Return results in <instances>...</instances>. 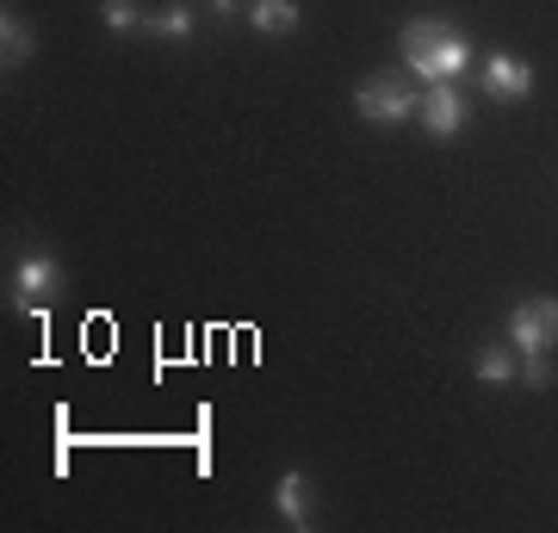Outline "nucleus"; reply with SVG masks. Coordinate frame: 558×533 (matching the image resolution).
Instances as JSON below:
<instances>
[{"mask_svg":"<svg viewBox=\"0 0 558 533\" xmlns=\"http://www.w3.org/2000/svg\"><path fill=\"white\" fill-rule=\"evenodd\" d=\"M398 44L410 57V75H422V81H459L472 69V38L453 32L447 20H410L398 32Z\"/></svg>","mask_w":558,"mask_h":533,"instance_id":"obj_1","label":"nucleus"},{"mask_svg":"<svg viewBox=\"0 0 558 533\" xmlns=\"http://www.w3.org/2000/svg\"><path fill=\"white\" fill-rule=\"evenodd\" d=\"M416 87L403 75H373V81H360L354 87V112L366 124H410L416 119Z\"/></svg>","mask_w":558,"mask_h":533,"instance_id":"obj_2","label":"nucleus"},{"mask_svg":"<svg viewBox=\"0 0 558 533\" xmlns=\"http://www.w3.org/2000/svg\"><path fill=\"white\" fill-rule=\"evenodd\" d=\"M509 348L553 354L558 348V298H521L515 311H509Z\"/></svg>","mask_w":558,"mask_h":533,"instance_id":"obj_3","label":"nucleus"},{"mask_svg":"<svg viewBox=\"0 0 558 533\" xmlns=\"http://www.w3.org/2000/svg\"><path fill=\"white\" fill-rule=\"evenodd\" d=\"M416 124L428 137H459L472 124V99L459 94L453 81H428V94L416 99Z\"/></svg>","mask_w":558,"mask_h":533,"instance_id":"obj_4","label":"nucleus"},{"mask_svg":"<svg viewBox=\"0 0 558 533\" xmlns=\"http://www.w3.org/2000/svg\"><path fill=\"white\" fill-rule=\"evenodd\" d=\"M13 298H20L25 311H38V304L62 298V261H57V255H44V249L20 255V267H13Z\"/></svg>","mask_w":558,"mask_h":533,"instance_id":"obj_5","label":"nucleus"},{"mask_svg":"<svg viewBox=\"0 0 558 533\" xmlns=\"http://www.w3.org/2000/svg\"><path fill=\"white\" fill-rule=\"evenodd\" d=\"M478 87L490 99H502V106H521V99L534 94V69H527L515 50H490L484 69H478Z\"/></svg>","mask_w":558,"mask_h":533,"instance_id":"obj_6","label":"nucleus"},{"mask_svg":"<svg viewBox=\"0 0 558 533\" xmlns=\"http://www.w3.org/2000/svg\"><path fill=\"white\" fill-rule=\"evenodd\" d=\"M274 509H279V521H286V528H299V533L317 528V490H311V477H304V472H279Z\"/></svg>","mask_w":558,"mask_h":533,"instance_id":"obj_7","label":"nucleus"},{"mask_svg":"<svg viewBox=\"0 0 558 533\" xmlns=\"http://www.w3.org/2000/svg\"><path fill=\"white\" fill-rule=\"evenodd\" d=\"M32 57H38V32H32V20H25V13H13V7H7V13H0V69L13 75V69H25Z\"/></svg>","mask_w":558,"mask_h":533,"instance_id":"obj_8","label":"nucleus"},{"mask_svg":"<svg viewBox=\"0 0 558 533\" xmlns=\"http://www.w3.org/2000/svg\"><path fill=\"white\" fill-rule=\"evenodd\" d=\"M193 25H199V13H193L186 0H168L161 13L143 20V32H149V38H168V44H186V38H193Z\"/></svg>","mask_w":558,"mask_h":533,"instance_id":"obj_9","label":"nucleus"},{"mask_svg":"<svg viewBox=\"0 0 558 533\" xmlns=\"http://www.w3.org/2000/svg\"><path fill=\"white\" fill-rule=\"evenodd\" d=\"M248 25H255V32H267V38L299 32V0H248Z\"/></svg>","mask_w":558,"mask_h":533,"instance_id":"obj_10","label":"nucleus"},{"mask_svg":"<svg viewBox=\"0 0 558 533\" xmlns=\"http://www.w3.org/2000/svg\"><path fill=\"white\" fill-rule=\"evenodd\" d=\"M472 373H478V385H515L521 360L509 354L502 341H484V348H478V360H472Z\"/></svg>","mask_w":558,"mask_h":533,"instance_id":"obj_11","label":"nucleus"},{"mask_svg":"<svg viewBox=\"0 0 558 533\" xmlns=\"http://www.w3.org/2000/svg\"><path fill=\"white\" fill-rule=\"evenodd\" d=\"M143 20H149V13H143L137 0H100V25L106 32H143Z\"/></svg>","mask_w":558,"mask_h":533,"instance_id":"obj_12","label":"nucleus"},{"mask_svg":"<svg viewBox=\"0 0 558 533\" xmlns=\"http://www.w3.org/2000/svg\"><path fill=\"white\" fill-rule=\"evenodd\" d=\"M521 385H527V391H546V385H553V360L546 354H521Z\"/></svg>","mask_w":558,"mask_h":533,"instance_id":"obj_13","label":"nucleus"},{"mask_svg":"<svg viewBox=\"0 0 558 533\" xmlns=\"http://www.w3.org/2000/svg\"><path fill=\"white\" fill-rule=\"evenodd\" d=\"M205 7H211V20H236V13H248L242 0H205Z\"/></svg>","mask_w":558,"mask_h":533,"instance_id":"obj_14","label":"nucleus"}]
</instances>
